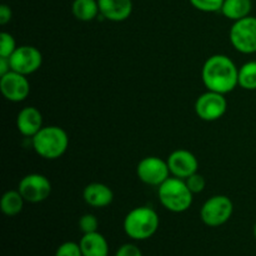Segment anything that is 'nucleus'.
Here are the masks:
<instances>
[{
  "mask_svg": "<svg viewBox=\"0 0 256 256\" xmlns=\"http://www.w3.org/2000/svg\"><path fill=\"white\" fill-rule=\"evenodd\" d=\"M202 79L208 90L225 95L239 85V68L226 55H212L202 65Z\"/></svg>",
  "mask_w": 256,
  "mask_h": 256,
  "instance_id": "f257e3e1",
  "label": "nucleus"
},
{
  "mask_svg": "<svg viewBox=\"0 0 256 256\" xmlns=\"http://www.w3.org/2000/svg\"><path fill=\"white\" fill-rule=\"evenodd\" d=\"M35 152L46 160L62 158L69 146V136L62 128L56 125L42 126L36 135L32 138Z\"/></svg>",
  "mask_w": 256,
  "mask_h": 256,
  "instance_id": "f03ea898",
  "label": "nucleus"
},
{
  "mask_svg": "<svg viewBox=\"0 0 256 256\" xmlns=\"http://www.w3.org/2000/svg\"><path fill=\"white\" fill-rule=\"evenodd\" d=\"M159 225V215L152 208L138 206L125 216L124 232L132 240H146L158 232Z\"/></svg>",
  "mask_w": 256,
  "mask_h": 256,
  "instance_id": "7ed1b4c3",
  "label": "nucleus"
},
{
  "mask_svg": "<svg viewBox=\"0 0 256 256\" xmlns=\"http://www.w3.org/2000/svg\"><path fill=\"white\" fill-rule=\"evenodd\" d=\"M158 196L162 206L172 212H184L192 204V194L185 180L170 176L158 186Z\"/></svg>",
  "mask_w": 256,
  "mask_h": 256,
  "instance_id": "20e7f679",
  "label": "nucleus"
},
{
  "mask_svg": "<svg viewBox=\"0 0 256 256\" xmlns=\"http://www.w3.org/2000/svg\"><path fill=\"white\" fill-rule=\"evenodd\" d=\"M234 212V204L226 195H214L202 204L200 218L210 228H218L228 222Z\"/></svg>",
  "mask_w": 256,
  "mask_h": 256,
  "instance_id": "39448f33",
  "label": "nucleus"
},
{
  "mask_svg": "<svg viewBox=\"0 0 256 256\" xmlns=\"http://www.w3.org/2000/svg\"><path fill=\"white\" fill-rule=\"evenodd\" d=\"M230 42L242 54L256 52V18L246 16L234 22L229 32Z\"/></svg>",
  "mask_w": 256,
  "mask_h": 256,
  "instance_id": "423d86ee",
  "label": "nucleus"
},
{
  "mask_svg": "<svg viewBox=\"0 0 256 256\" xmlns=\"http://www.w3.org/2000/svg\"><path fill=\"white\" fill-rule=\"evenodd\" d=\"M195 112L204 122H216L222 119L228 110V102L224 94L208 90L195 102Z\"/></svg>",
  "mask_w": 256,
  "mask_h": 256,
  "instance_id": "0eeeda50",
  "label": "nucleus"
},
{
  "mask_svg": "<svg viewBox=\"0 0 256 256\" xmlns=\"http://www.w3.org/2000/svg\"><path fill=\"white\" fill-rule=\"evenodd\" d=\"M136 175L140 182L150 186H160L170 178V170L166 160L158 156H146L139 162Z\"/></svg>",
  "mask_w": 256,
  "mask_h": 256,
  "instance_id": "6e6552de",
  "label": "nucleus"
},
{
  "mask_svg": "<svg viewBox=\"0 0 256 256\" xmlns=\"http://www.w3.org/2000/svg\"><path fill=\"white\" fill-rule=\"evenodd\" d=\"M18 190L22 195L25 202L38 204L52 194V182L45 175L42 174H28L22 178L18 185Z\"/></svg>",
  "mask_w": 256,
  "mask_h": 256,
  "instance_id": "1a4fd4ad",
  "label": "nucleus"
},
{
  "mask_svg": "<svg viewBox=\"0 0 256 256\" xmlns=\"http://www.w3.org/2000/svg\"><path fill=\"white\" fill-rule=\"evenodd\" d=\"M9 60L12 70L22 75H30L40 69L42 64V55L35 46L22 45L16 48Z\"/></svg>",
  "mask_w": 256,
  "mask_h": 256,
  "instance_id": "9d476101",
  "label": "nucleus"
},
{
  "mask_svg": "<svg viewBox=\"0 0 256 256\" xmlns=\"http://www.w3.org/2000/svg\"><path fill=\"white\" fill-rule=\"evenodd\" d=\"M0 90L2 96L12 102H24L30 94V82L26 75L20 72H9L0 76Z\"/></svg>",
  "mask_w": 256,
  "mask_h": 256,
  "instance_id": "9b49d317",
  "label": "nucleus"
},
{
  "mask_svg": "<svg viewBox=\"0 0 256 256\" xmlns=\"http://www.w3.org/2000/svg\"><path fill=\"white\" fill-rule=\"evenodd\" d=\"M172 176L185 180L190 175L198 172L199 162L192 152L185 149L174 150L166 159Z\"/></svg>",
  "mask_w": 256,
  "mask_h": 256,
  "instance_id": "f8f14e48",
  "label": "nucleus"
},
{
  "mask_svg": "<svg viewBox=\"0 0 256 256\" xmlns=\"http://www.w3.org/2000/svg\"><path fill=\"white\" fill-rule=\"evenodd\" d=\"M16 128L24 136L32 138L42 130V115L35 106H25L18 112Z\"/></svg>",
  "mask_w": 256,
  "mask_h": 256,
  "instance_id": "ddd939ff",
  "label": "nucleus"
},
{
  "mask_svg": "<svg viewBox=\"0 0 256 256\" xmlns=\"http://www.w3.org/2000/svg\"><path fill=\"white\" fill-rule=\"evenodd\" d=\"M100 15L110 22H124L132 12V0H98Z\"/></svg>",
  "mask_w": 256,
  "mask_h": 256,
  "instance_id": "4468645a",
  "label": "nucleus"
},
{
  "mask_svg": "<svg viewBox=\"0 0 256 256\" xmlns=\"http://www.w3.org/2000/svg\"><path fill=\"white\" fill-rule=\"evenodd\" d=\"M82 199L92 208H106L114 200V192L102 182H92L82 190Z\"/></svg>",
  "mask_w": 256,
  "mask_h": 256,
  "instance_id": "2eb2a0df",
  "label": "nucleus"
},
{
  "mask_svg": "<svg viewBox=\"0 0 256 256\" xmlns=\"http://www.w3.org/2000/svg\"><path fill=\"white\" fill-rule=\"evenodd\" d=\"M80 249L82 256H108L109 255V245L104 235L100 232H90L84 234L80 239Z\"/></svg>",
  "mask_w": 256,
  "mask_h": 256,
  "instance_id": "dca6fc26",
  "label": "nucleus"
},
{
  "mask_svg": "<svg viewBox=\"0 0 256 256\" xmlns=\"http://www.w3.org/2000/svg\"><path fill=\"white\" fill-rule=\"evenodd\" d=\"M252 9V0H224L220 12L226 19L236 22L242 18L249 16Z\"/></svg>",
  "mask_w": 256,
  "mask_h": 256,
  "instance_id": "f3484780",
  "label": "nucleus"
},
{
  "mask_svg": "<svg viewBox=\"0 0 256 256\" xmlns=\"http://www.w3.org/2000/svg\"><path fill=\"white\" fill-rule=\"evenodd\" d=\"M72 12L80 22H92L100 14L99 2L98 0H74Z\"/></svg>",
  "mask_w": 256,
  "mask_h": 256,
  "instance_id": "a211bd4d",
  "label": "nucleus"
},
{
  "mask_svg": "<svg viewBox=\"0 0 256 256\" xmlns=\"http://www.w3.org/2000/svg\"><path fill=\"white\" fill-rule=\"evenodd\" d=\"M24 202L25 200L19 190H8L0 200V209L6 216H15L22 212Z\"/></svg>",
  "mask_w": 256,
  "mask_h": 256,
  "instance_id": "6ab92c4d",
  "label": "nucleus"
},
{
  "mask_svg": "<svg viewBox=\"0 0 256 256\" xmlns=\"http://www.w3.org/2000/svg\"><path fill=\"white\" fill-rule=\"evenodd\" d=\"M239 86L244 90H256V62H245L239 68Z\"/></svg>",
  "mask_w": 256,
  "mask_h": 256,
  "instance_id": "aec40b11",
  "label": "nucleus"
},
{
  "mask_svg": "<svg viewBox=\"0 0 256 256\" xmlns=\"http://www.w3.org/2000/svg\"><path fill=\"white\" fill-rule=\"evenodd\" d=\"M16 42L9 32H0V56L10 58L16 50Z\"/></svg>",
  "mask_w": 256,
  "mask_h": 256,
  "instance_id": "412c9836",
  "label": "nucleus"
},
{
  "mask_svg": "<svg viewBox=\"0 0 256 256\" xmlns=\"http://www.w3.org/2000/svg\"><path fill=\"white\" fill-rule=\"evenodd\" d=\"M195 9L204 12H216L222 10L224 0H189Z\"/></svg>",
  "mask_w": 256,
  "mask_h": 256,
  "instance_id": "4be33fe9",
  "label": "nucleus"
},
{
  "mask_svg": "<svg viewBox=\"0 0 256 256\" xmlns=\"http://www.w3.org/2000/svg\"><path fill=\"white\" fill-rule=\"evenodd\" d=\"M98 228H99V222L95 215L85 214L79 219V229L82 230V234L98 232Z\"/></svg>",
  "mask_w": 256,
  "mask_h": 256,
  "instance_id": "5701e85b",
  "label": "nucleus"
},
{
  "mask_svg": "<svg viewBox=\"0 0 256 256\" xmlns=\"http://www.w3.org/2000/svg\"><path fill=\"white\" fill-rule=\"evenodd\" d=\"M185 182H186L188 188H189L190 192H192V194H199V192H204L205 186H206L205 178L202 176V174H198V172H195V174L186 178V179H185Z\"/></svg>",
  "mask_w": 256,
  "mask_h": 256,
  "instance_id": "b1692460",
  "label": "nucleus"
},
{
  "mask_svg": "<svg viewBox=\"0 0 256 256\" xmlns=\"http://www.w3.org/2000/svg\"><path fill=\"white\" fill-rule=\"evenodd\" d=\"M55 256H82L80 244H76L74 242H62L56 249Z\"/></svg>",
  "mask_w": 256,
  "mask_h": 256,
  "instance_id": "393cba45",
  "label": "nucleus"
},
{
  "mask_svg": "<svg viewBox=\"0 0 256 256\" xmlns=\"http://www.w3.org/2000/svg\"><path fill=\"white\" fill-rule=\"evenodd\" d=\"M115 256H142V252L136 245L124 244L118 249Z\"/></svg>",
  "mask_w": 256,
  "mask_h": 256,
  "instance_id": "a878e982",
  "label": "nucleus"
},
{
  "mask_svg": "<svg viewBox=\"0 0 256 256\" xmlns=\"http://www.w3.org/2000/svg\"><path fill=\"white\" fill-rule=\"evenodd\" d=\"M12 12L9 5L2 4L0 5V24L5 25L12 20Z\"/></svg>",
  "mask_w": 256,
  "mask_h": 256,
  "instance_id": "bb28decb",
  "label": "nucleus"
},
{
  "mask_svg": "<svg viewBox=\"0 0 256 256\" xmlns=\"http://www.w3.org/2000/svg\"><path fill=\"white\" fill-rule=\"evenodd\" d=\"M9 72H12V66H10L9 58L0 56V76L8 74Z\"/></svg>",
  "mask_w": 256,
  "mask_h": 256,
  "instance_id": "cd10ccee",
  "label": "nucleus"
},
{
  "mask_svg": "<svg viewBox=\"0 0 256 256\" xmlns=\"http://www.w3.org/2000/svg\"><path fill=\"white\" fill-rule=\"evenodd\" d=\"M254 236H255V239H256V224H255V226H254Z\"/></svg>",
  "mask_w": 256,
  "mask_h": 256,
  "instance_id": "c85d7f7f",
  "label": "nucleus"
}]
</instances>
